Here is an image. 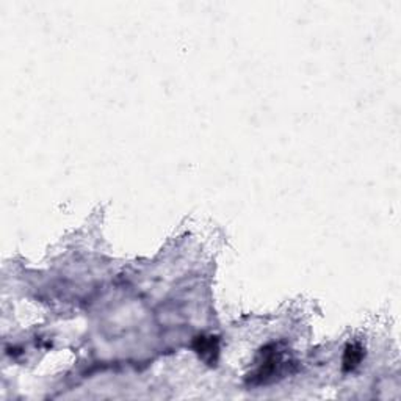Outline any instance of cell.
<instances>
[{
  "label": "cell",
  "instance_id": "6da1fadb",
  "mask_svg": "<svg viewBox=\"0 0 401 401\" xmlns=\"http://www.w3.org/2000/svg\"><path fill=\"white\" fill-rule=\"evenodd\" d=\"M289 365L290 361L285 357L284 351L279 349V345H267L259 351L256 369L246 376V381L251 385L273 383L275 379L281 378L287 371Z\"/></svg>",
  "mask_w": 401,
  "mask_h": 401
},
{
  "label": "cell",
  "instance_id": "3957f363",
  "mask_svg": "<svg viewBox=\"0 0 401 401\" xmlns=\"http://www.w3.org/2000/svg\"><path fill=\"white\" fill-rule=\"evenodd\" d=\"M365 356V349L361 347V343H349V345L345 348V353H343V361H342V367L343 371H353L357 367H359L362 359Z\"/></svg>",
  "mask_w": 401,
  "mask_h": 401
},
{
  "label": "cell",
  "instance_id": "7a4b0ae2",
  "mask_svg": "<svg viewBox=\"0 0 401 401\" xmlns=\"http://www.w3.org/2000/svg\"><path fill=\"white\" fill-rule=\"evenodd\" d=\"M193 348L198 353V356L203 359L207 365H217L218 356H220V340L218 337H213V335H198V337L193 340Z\"/></svg>",
  "mask_w": 401,
  "mask_h": 401
}]
</instances>
